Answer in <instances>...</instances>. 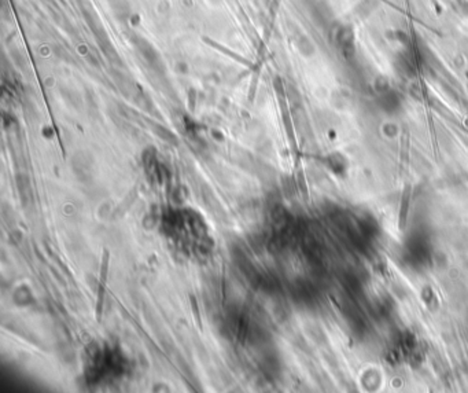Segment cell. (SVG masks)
<instances>
[{"mask_svg": "<svg viewBox=\"0 0 468 393\" xmlns=\"http://www.w3.org/2000/svg\"><path fill=\"white\" fill-rule=\"evenodd\" d=\"M411 196H412V189H411V186L407 185L405 186V189H404V191H402L400 209H398V221H397V223H398V230H400V231H404L405 227H407Z\"/></svg>", "mask_w": 468, "mask_h": 393, "instance_id": "cell-1", "label": "cell"}]
</instances>
